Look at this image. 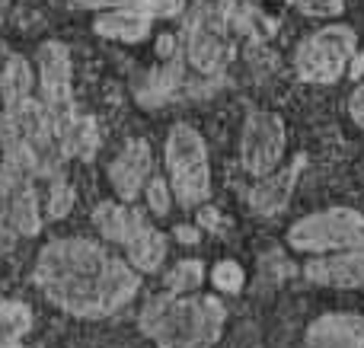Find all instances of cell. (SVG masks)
<instances>
[{"instance_id": "277c9868", "label": "cell", "mask_w": 364, "mask_h": 348, "mask_svg": "<svg viewBox=\"0 0 364 348\" xmlns=\"http://www.w3.org/2000/svg\"><path fill=\"white\" fill-rule=\"evenodd\" d=\"M233 4L237 0H195L192 4L186 29L179 36V58L195 74L220 77L233 61V51H237L233 26H240Z\"/></svg>"}, {"instance_id": "7a4b0ae2", "label": "cell", "mask_w": 364, "mask_h": 348, "mask_svg": "<svg viewBox=\"0 0 364 348\" xmlns=\"http://www.w3.org/2000/svg\"><path fill=\"white\" fill-rule=\"evenodd\" d=\"M227 310L211 294H157L141 307V332L157 348H214Z\"/></svg>"}, {"instance_id": "8fae6325", "label": "cell", "mask_w": 364, "mask_h": 348, "mask_svg": "<svg viewBox=\"0 0 364 348\" xmlns=\"http://www.w3.org/2000/svg\"><path fill=\"white\" fill-rule=\"evenodd\" d=\"M304 170V157H297L291 166H278V170L256 176V185L246 192V205H250L252 214L259 217H275L288 208L291 195H294V185L301 179Z\"/></svg>"}, {"instance_id": "484cf974", "label": "cell", "mask_w": 364, "mask_h": 348, "mask_svg": "<svg viewBox=\"0 0 364 348\" xmlns=\"http://www.w3.org/2000/svg\"><path fill=\"white\" fill-rule=\"evenodd\" d=\"M348 115H352V121L364 131V80L352 89V96H348Z\"/></svg>"}, {"instance_id": "9a60e30c", "label": "cell", "mask_w": 364, "mask_h": 348, "mask_svg": "<svg viewBox=\"0 0 364 348\" xmlns=\"http://www.w3.org/2000/svg\"><path fill=\"white\" fill-rule=\"evenodd\" d=\"M93 224L100 230V236L106 243H115V246H125L134 236V230L144 227L147 214L141 208H134L132 202H100L93 211Z\"/></svg>"}, {"instance_id": "3957f363", "label": "cell", "mask_w": 364, "mask_h": 348, "mask_svg": "<svg viewBox=\"0 0 364 348\" xmlns=\"http://www.w3.org/2000/svg\"><path fill=\"white\" fill-rule=\"evenodd\" d=\"M38 166L19 141L4 138L0 151V249H13L19 240L42 230L38 205Z\"/></svg>"}, {"instance_id": "d4e9b609", "label": "cell", "mask_w": 364, "mask_h": 348, "mask_svg": "<svg viewBox=\"0 0 364 348\" xmlns=\"http://www.w3.org/2000/svg\"><path fill=\"white\" fill-rule=\"evenodd\" d=\"M288 6H294L301 16H314V19H336L346 10V0H284Z\"/></svg>"}, {"instance_id": "7402d4cb", "label": "cell", "mask_w": 364, "mask_h": 348, "mask_svg": "<svg viewBox=\"0 0 364 348\" xmlns=\"http://www.w3.org/2000/svg\"><path fill=\"white\" fill-rule=\"evenodd\" d=\"M166 291L170 294H195L205 281V262L198 259H182L166 272Z\"/></svg>"}, {"instance_id": "8992f818", "label": "cell", "mask_w": 364, "mask_h": 348, "mask_svg": "<svg viewBox=\"0 0 364 348\" xmlns=\"http://www.w3.org/2000/svg\"><path fill=\"white\" fill-rule=\"evenodd\" d=\"M358 51V32L352 26H323V29L310 32L297 42L294 48V74L304 83H316V87H333L348 74V61Z\"/></svg>"}, {"instance_id": "52a82bcc", "label": "cell", "mask_w": 364, "mask_h": 348, "mask_svg": "<svg viewBox=\"0 0 364 348\" xmlns=\"http://www.w3.org/2000/svg\"><path fill=\"white\" fill-rule=\"evenodd\" d=\"M288 246L297 253H364V214L355 208H326L301 217L288 230Z\"/></svg>"}, {"instance_id": "30bf717a", "label": "cell", "mask_w": 364, "mask_h": 348, "mask_svg": "<svg viewBox=\"0 0 364 348\" xmlns=\"http://www.w3.org/2000/svg\"><path fill=\"white\" fill-rule=\"evenodd\" d=\"M154 176V151L144 138H132L109 163V183L122 202H138L147 179Z\"/></svg>"}, {"instance_id": "ffe728a7", "label": "cell", "mask_w": 364, "mask_h": 348, "mask_svg": "<svg viewBox=\"0 0 364 348\" xmlns=\"http://www.w3.org/2000/svg\"><path fill=\"white\" fill-rule=\"evenodd\" d=\"M32 330V310L23 300H0V345L23 342Z\"/></svg>"}, {"instance_id": "f546056e", "label": "cell", "mask_w": 364, "mask_h": 348, "mask_svg": "<svg viewBox=\"0 0 364 348\" xmlns=\"http://www.w3.org/2000/svg\"><path fill=\"white\" fill-rule=\"evenodd\" d=\"M0 151H4V106H0Z\"/></svg>"}, {"instance_id": "4316f807", "label": "cell", "mask_w": 364, "mask_h": 348, "mask_svg": "<svg viewBox=\"0 0 364 348\" xmlns=\"http://www.w3.org/2000/svg\"><path fill=\"white\" fill-rule=\"evenodd\" d=\"M173 236H176L179 243H186V246H195V243L201 240V230L198 227H188V224H179V227L173 230Z\"/></svg>"}, {"instance_id": "5b68a950", "label": "cell", "mask_w": 364, "mask_h": 348, "mask_svg": "<svg viewBox=\"0 0 364 348\" xmlns=\"http://www.w3.org/2000/svg\"><path fill=\"white\" fill-rule=\"evenodd\" d=\"M166 183L173 198L182 208H201L211 198V163H208V144L188 121H176L166 134L164 147Z\"/></svg>"}, {"instance_id": "f1b7e54d", "label": "cell", "mask_w": 364, "mask_h": 348, "mask_svg": "<svg viewBox=\"0 0 364 348\" xmlns=\"http://www.w3.org/2000/svg\"><path fill=\"white\" fill-rule=\"evenodd\" d=\"M348 74L352 77H364V51H355L352 61H348Z\"/></svg>"}, {"instance_id": "4fadbf2b", "label": "cell", "mask_w": 364, "mask_h": 348, "mask_svg": "<svg viewBox=\"0 0 364 348\" xmlns=\"http://www.w3.org/2000/svg\"><path fill=\"white\" fill-rule=\"evenodd\" d=\"M307 348H364V317L323 313L307 326Z\"/></svg>"}, {"instance_id": "e0dca14e", "label": "cell", "mask_w": 364, "mask_h": 348, "mask_svg": "<svg viewBox=\"0 0 364 348\" xmlns=\"http://www.w3.org/2000/svg\"><path fill=\"white\" fill-rule=\"evenodd\" d=\"M122 249H125V259L132 262V268H138L141 275L160 272L166 262V236L160 234L151 221L134 230V236Z\"/></svg>"}, {"instance_id": "ac0fdd59", "label": "cell", "mask_w": 364, "mask_h": 348, "mask_svg": "<svg viewBox=\"0 0 364 348\" xmlns=\"http://www.w3.org/2000/svg\"><path fill=\"white\" fill-rule=\"evenodd\" d=\"M80 10H132L151 19H176L188 0H70Z\"/></svg>"}, {"instance_id": "83f0119b", "label": "cell", "mask_w": 364, "mask_h": 348, "mask_svg": "<svg viewBox=\"0 0 364 348\" xmlns=\"http://www.w3.org/2000/svg\"><path fill=\"white\" fill-rule=\"evenodd\" d=\"M198 224L201 227H208V230H218L220 227V214L214 208H201L198 211Z\"/></svg>"}, {"instance_id": "44dd1931", "label": "cell", "mask_w": 364, "mask_h": 348, "mask_svg": "<svg viewBox=\"0 0 364 348\" xmlns=\"http://www.w3.org/2000/svg\"><path fill=\"white\" fill-rule=\"evenodd\" d=\"M45 183H48V192H45V217H48V221H61V217H68L70 211H74L77 192H74V185L68 183L64 173L45 179Z\"/></svg>"}, {"instance_id": "6da1fadb", "label": "cell", "mask_w": 364, "mask_h": 348, "mask_svg": "<svg viewBox=\"0 0 364 348\" xmlns=\"http://www.w3.org/2000/svg\"><path fill=\"white\" fill-rule=\"evenodd\" d=\"M38 291L68 317L106 320L125 310L141 291V272L106 243L87 236H58L36 256Z\"/></svg>"}, {"instance_id": "d6986e66", "label": "cell", "mask_w": 364, "mask_h": 348, "mask_svg": "<svg viewBox=\"0 0 364 348\" xmlns=\"http://www.w3.org/2000/svg\"><path fill=\"white\" fill-rule=\"evenodd\" d=\"M32 93H36V70L19 55H10V61L0 70V102H16Z\"/></svg>"}, {"instance_id": "4dcf8cb0", "label": "cell", "mask_w": 364, "mask_h": 348, "mask_svg": "<svg viewBox=\"0 0 364 348\" xmlns=\"http://www.w3.org/2000/svg\"><path fill=\"white\" fill-rule=\"evenodd\" d=\"M0 348H29V345H23V342H10V345H0Z\"/></svg>"}, {"instance_id": "ba28073f", "label": "cell", "mask_w": 364, "mask_h": 348, "mask_svg": "<svg viewBox=\"0 0 364 348\" xmlns=\"http://www.w3.org/2000/svg\"><path fill=\"white\" fill-rule=\"evenodd\" d=\"M288 151V128L278 112L252 109L240 128V166L250 176H265L278 170Z\"/></svg>"}, {"instance_id": "9c48e42d", "label": "cell", "mask_w": 364, "mask_h": 348, "mask_svg": "<svg viewBox=\"0 0 364 348\" xmlns=\"http://www.w3.org/2000/svg\"><path fill=\"white\" fill-rule=\"evenodd\" d=\"M36 87L38 99L48 106V112L64 115L74 106V67H70V51L64 42H42L36 51Z\"/></svg>"}, {"instance_id": "7c38bea8", "label": "cell", "mask_w": 364, "mask_h": 348, "mask_svg": "<svg viewBox=\"0 0 364 348\" xmlns=\"http://www.w3.org/2000/svg\"><path fill=\"white\" fill-rule=\"evenodd\" d=\"M304 278L323 288H342V291H364V253L342 249V253H323L304 266Z\"/></svg>"}, {"instance_id": "2e32d148", "label": "cell", "mask_w": 364, "mask_h": 348, "mask_svg": "<svg viewBox=\"0 0 364 348\" xmlns=\"http://www.w3.org/2000/svg\"><path fill=\"white\" fill-rule=\"evenodd\" d=\"M154 19L144 13H132V10H102L93 19V32L109 42H125V45H138L151 36Z\"/></svg>"}, {"instance_id": "cb8c5ba5", "label": "cell", "mask_w": 364, "mask_h": 348, "mask_svg": "<svg viewBox=\"0 0 364 348\" xmlns=\"http://www.w3.org/2000/svg\"><path fill=\"white\" fill-rule=\"evenodd\" d=\"M144 198H147V208H151V214H157V217H166V214H170L173 202H176V198H173L170 183H166L164 176H151V179H147Z\"/></svg>"}, {"instance_id": "603a6c76", "label": "cell", "mask_w": 364, "mask_h": 348, "mask_svg": "<svg viewBox=\"0 0 364 348\" xmlns=\"http://www.w3.org/2000/svg\"><path fill=\"white\" fill-rule=\"evenodd\" d=\"M211 285L218 288V291H224V294H240L243 291V285H246V272L240 268V262L224 259V262H218V266L211 268Z\"/></svg>"}, {"instance_id": "5bb4252c", "label": "cell", "mask_w": 364, "mask_h": 348, "mask_svg": "<svg viewBox=\"0 0 364 348\" xmlns=\"http://www.w3.org/2000/svg\"><path fill=\"white\" fill-rule=\"evenodd\" d=\"M58 144L68 160H93L100 151V125L93 115H80L77 109L55 119Z\"/></svg>"}]
</instances>
